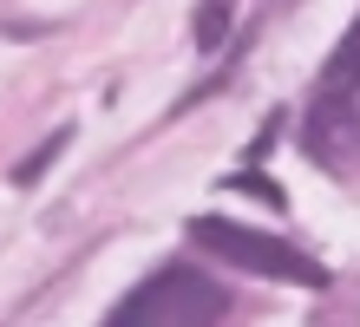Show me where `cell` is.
I'll return each mask as SVG.
<instances>
[{
    "label": "cell",
    "mask_w": 360,
    "mask_h": 327,
    "mask_svg": "<svg viewBox=\"0 0 360 327\" xmlns=\"http://www.w3.org/2000/svg\"><path fill=\"white\" fill-rule=\"evenodd\" d=\"M223 308H229V295H223L210 275L164 269V275H151V281H144V288H131V295H124L105 327H210Z\"/></svg>",
    "instance_id": "7a4b0ae2"
},
{
    "label": "cell",
    "mask_w": 360,
    "mask_h": 327,
    "mask_svg": "<svg viewBox=\"0 0 360 327\" xmlns=\"http://www.w3.org/2000/svg\"><path fill=\"white\" fill-rule=\"evenodd\" d=\"M229 13H236V7H223V0H210V7H197V20H190V33H197V46H203V53H217L223 39H229Z\"/></svg>",
    "instance_id": "277c9868"
},
{
    "label": "cell",
    "mask_w": 360,
    "mask_h": 327,
    "mask_svg": "<svg viewBox=\"0 0 360 327\" xmlns=\"http://www.w3.org/2000/svg\"><path fill=\"white\" fill-rule=\"evenodd\" d=\"M190 243L203 255L229 262V269H249V275H269V281H295V288H328V269L314 255H302L295 243L269 229H249V223H229V216H197L190 223Z\"/></svg>",
    "instance_id": "6da1fadb"
},
{
    "label": "cell",
    "mask_w": 360,
    "mask_h": 327,
    "mask_svg": "<svg viewBox=\"0 0 360 327\" xmlns=\"http://www.w3.org/2000/svg\"><path fill=\"white\" fill-rule=\"evenodd\" d=\"M354 92H360V20L341 33L334 59L321 65V105H314V118H334V105H347Z\"/></svg>",
    "instance_id": "3957f363"
},
{
    "label": "cell",
    "mask_w": 360,
    "mask_h": 327,
    "mask_svg": "<svg viewBox=\"0 0 360 327\" xmlns=\"http://www.w3.org/2000/svg\"><path fill=\"white\" fill-rule=\"evenodd\" d=\"M66 144H72V131H53V138L39 144L33 158H20V164H13V184H20V190H27V184H39V177H46V164H53V158H59Z\"/></svg>",
    "instance_id": "5b68a950"
}]
</instances>
